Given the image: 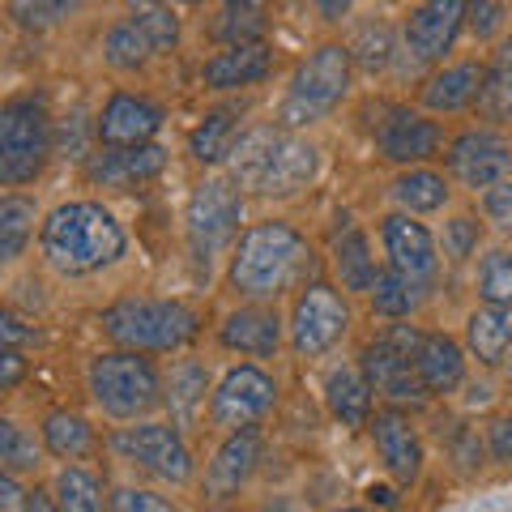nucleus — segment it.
I'll use <instances>...</instances> for the list:
<instances>
[{"instance_id": "nucleus-1", "label": "nucleus", "mask_w": 512, "mask_h": 512, "mask_svg": "<svg viewBox=\"0 0 512 512\" xmlns=\"http://www.w3.org/2000/svg\"><path fill=\"white\" fill-rule=\"evenodd\" d=\"M316 175V146L291 128L256 124L231 150V180L261 197H291Z\"/></svg>"}, {"instance_id": "nucleus-2", "label": "nucleus", "mask_w": 512, "mask_h": 512, "mask_svg": "<svg viewBox=\"0 0 512 512\" xmlns=\"http://www.w3.org/2000/svg\"><path fill=\"white\" fill-rule=\"evenodd\" d=\"M43 256L64 278L107 269L124 256V227L94 201H69L43 222Z\"/></svg>"}, {"instance_id": "nucleus-3", "label": "nucleus", "mask_w": 512, "mask_h": 512, "mask_svg": "<svg viewBox=\"0 0 512 512\" xmlns=\"http://www.w3.org/2000/svg\"><path fill=\"white\" fill-rule=\"evenodd\" d=\"M308 265V244L291 222H256L231 252V286L244 299H278Z\"/></svg>"}, {"instance_id": "nucleus-4", "label": "nucleus", "mask_w": 512, "mask_h": 512, "mask_svg": "<svg viewBox=\"0 0 512 512\" xmlns=\"http://www.w3.org/2000/svg\"><path fill=\"white\" fill-rule=\"evenodd\" d=\"M103 333L124 350H180L197 338V312L180 299H120L103 312Z\"/></svg>"}, {"instance_id": "nucleus-5", "label": "nucleus", "mask_w": 512, "mask_h": 512, "mask_svg": "<svg viewBox=\"0 0 512 512\" xmlns=\"http://www.w3.org/2000/svg\"><path fill=\"white\" fill-rule=\"evenodd\" d=\"M350 90V47L325 43L299 64V73L291 77V90L282 99V128H308L316 120H325L333 107L346 99Z\"/></svg>"}, {"instance_id": "nucleus-6", "label": "nucleus", "mask_w": 512, "mask_h": 512, "mask_svg": "<svg viewBox=\"0 0 512 512\" xmlns=\"http://www.w3.org/2000/svg\"><path fill=\"white\" fill-rule=\"evenodd\" d=\"M90 393L107 414L116 419H137L158 406V372L150 359H141V350H111L90 363Z\"/></svg>"}, {"instance_id": "nucleus-7", "label": "nucleus", "mask_w": 512, "mask_h": 512, "mask_svg": "<svg viewBox=\"0 0 512 512\" xmlns=\"http://www.w3.org/2000/svg\"><path fill=\"white\" fill-rule=\"evenodd\" d=\"M239 214H244V192L231 175H210L201 180L188 201V248L197 256V265L210 269L218 252L231 248L239 235Z\"/></svg>"}, {"instance_id": "nucleus-8", "label": "nucleus", "mask_w": 512, "mask_h": 512, "mask_svg": "<svg viewBox=\"0 0 512 512\" xmlns=\"http://www.w3.org/2000/svg\"><path fill=\"white\" fill-rule=\"evenodd\" d=\"M52 154V120L39 99H9L0 111V180L30 184Z\"/></svg>"}, {"instance_id": "nucleus-9", "label": "nucleus", "mask_w": 512, "mask_h": 512, "mask_svg": "<svg viewBox=\"0 0 512 512\" xmlns=\"http://www.w3.org/2000/svg\"><path fill=\"white\" fill-rule=\"evenodd\" d=\"M423 333L414 325H393L380 333L376 342L363 346V376L372 384V393L389 397V402H419L427 397L423 376L414 367V350H419Z\"/></svg>"}, {"instance_id": "nucleus-10", "label": "nucleus", "mask_w": 512, "mask_h": 512, "mask_svg": "<svg viewBox=\"0 0 512 512\" xmlns=\"http://www.w3.org/2000/svg\"><path fill=\"white\" fill-rule=\"evenodd\" d=\"M274 397H278L274 376H265L261 367H252V363L231 367V372L222 376V384L214 389L210 419L222 431H244L256 419H265L269 406H274Z\"/></svg>"}, {"instance_id": "nucleus-11", "label": "nucleus", "mask_w": 512, "mask_h": 512, "mask_svg": "<svg viewBox=\"0 0 512 512\" xmlns=\"http://www.w3.org/2000/svg\"><path fill=\"white\" fill-rule=\"evenodd\" d=\"M111 444H116L120 457H128L133 466L150 470L158 478H167V483H188V474H192V453L175 427H163V423L124 427Z\"/></svg>"}, {"instance_id": "nucleus-12", "label": "nucleus", "mask_w": 512, "mask_h": 512, "mask_svg": "<svg viewBox=\"0 0 512 512\" xmlns=\"http://www.w3.org/2000/svg\"><path fill=\"white\" fill-rule=\"evenodd\" d=\"M350 325V312L346 303L329 291V286H308L299 299H295V312H291V342L303 359H316L333 350L342 342V333Z\"/></svg>"}, {"instance_id": "nucleus-13", "label": "nucleus", "mask_w": 512, "mask_h": 512, "mask_svg": "<svg viewBox=\"0 0 512 512\" xmlns=\"http://www.w3.org/2000/svg\"><path fill=\"white\" fill-rule=\"evenodd\" d=\"M448 167L466 188H495L512 175V146L491 133V128H474V133H461L453 146H448Z\"/></svg>"}, {"instance_id": "nucleus-14", "label": "nucleus", "mask_w": 512, "mask_h": 512, "mask_svg": "<svg viewBox=\"0 0 512 512\" xmlns=\"http://www.w3.org/2000/svg\"><path fill=\"white\" fill-rule=\"evenodd\" d=\"M470 0H423L406 22V47L419 64H436L453 47L461 22H466Z\"/></svg>"}, {"instance_id": "nucleus-15", "label": "nucleus", "mask_w": 512, "mask_h": 512, "mask_svg": "<svg viewBox=\"0 0 512 512\" xmlns=\"http://www.w3.org/2000/svg\"><path fill=\"white\" fill-rule=\"evenodd\" d=\"M384 252H389V265L402 269V274L419 278V282H431L436 278V239H431V231L423 227V222H414L410 214H389L384 218Z\"/></svg>"}, {"instance_id": "nucleus-16", "label": "nucleus", "mask_w": 512, "mask_h": 512, "mask_svg": "<svg viewBox=\"0 0 512 512\" xmlns=\"http://www.w3.org/2000/svg\"><path fill=\"white\" fill-rule=\"evenodd\" d=\"M440 124L427 120V116H414V111H402V107H389V120L376 124V146L384 158L393 163H423L440 150Z\"/></svg>"}, {"instance_id": "nucleus-17", "label": "nucleus", "mask_w": 512, "mask_h": 512, "mask_svg": "<svg viewBox=\"0 0 512 512\" xmlns=\"http://www.w3.org/2000/svg\"><path fill=\"white\" fill-rule=\"evenodd\" d=\"M167 167V150L146 141V146H107L86 163L90 180L103 188H128L141 180H154L158 171Z\"/></svg>"}, {"instance_id": "nucleus-18", "label": "nucleus", "mask_w": 512, "mask_h": 512, "mask_svg": "<svg viewBox=\"0 0 512 512\" xmlns=\"http://www.w3.org/2000/svg\"><path fill=\"white\" fill-rule=\"evenodd\" d=\"M367 427H372V444H376L380 461L389 466V474L397 478V483L410 487L423 470V444H419V436H414L410 419L397 414V410H380Z\"/></svg>"}, {"instance_id": "nucleus-19", "label": "nucleus", "mask_w": 512, "mask_h": 512, "mask_svg": "<svg viewBox=\"0 0 512 512\" xmlns=\"http://www.w3.org/2000/svg\"><path fill=\"white\" fill-rule=\"evenodd\" d=\"M256 461H261V436H256V427L231 431L227 444L214 453L210 470H205V495H210V500H231L252 478Z\"/></svg>"}, {"instance_id": "nucleus-20", "label": "nucleus", "mask_w": 512, "mask_h": 512, "mask_svg": "<svg viewBox=\"0 0 512 512\" xmlns=\"http://www.w3.org/2000/svg\"><path fill=\"white\" fill-rule=\"evenodd\" d=\"M158 128H163V111L137 94H111L99 116L103 146H146Z\"/></svg>"}, {"instance_id": "nucleus-21", "label": "nucleus", "mask_w": 512, "mask_h": 512, "mask_svg": "<svg viewBox=\"0 0 512 512\" xmlns=\"http://www.w3.org/2000/svg\"><path fill=\"white\" fill-rule=\"evenodd\" d=\"M269 69H274V47L269 43H235L214 60H205L201 82L210 90H239V86L265 82Z\"/></svg>"}, {"instance_id": "nucleus-22", "label": "nucleus", "mask_w": 512, "mask_h": 512, "mask_svg": "<svg viewBox=\"0 0 512 512\" xmlns=\"http://www.w3.org/2000/svg\"><path fill=\"white\" fill-rule=\"evenodd\" d=\"M414 367L423 376V389L436 397L453 393L466 380V359H461V346L448 333H423L419 350H414Z\"/></svg>"}, {"instance_id": "nucleus-23", "label": "nucleus", "mask_w": 512, "mask_h": 512, "mask_svg": "<svg viewBox=\"0 0 512 512\" xmlns=\"http://www.w3.org/2000/svg\"><path fill=\"white\" fill-rule=\"evenodd\" d=\"M222 346L239 350V355H274L278 338H282V325H278V312L269 308H239L222 320Z\"/></svg>"}, {"instance_id": "nucleus-24", "label": "nucleus", "mask_w": 512, "mask_h": 512, "mask_svg": "<svg viewBox=\"0 0 512 512\" xmlns=\"http://www.w3.org/2000/svg\"><path fill=\"white\" fill-rule=\"evenodd\" d=\"M483 82H487V64H478V60L448 64L444 73H436L427 82L423 103L431 111H461V107H470L478 94H483Z\"/></svg>"}, {"instance_id": "nucleus-25", "label": "nucleus", "mask_w": 512, "mask_h": 512, "mask_svg": "<svg viewBox=\"0 0 512 512\" xmlns=\"http://www.w3.org/2000/svg\"><path fill=\"white\" fill-rule=\"evenodd\" d=\"M325 397H329L333 419L342 427H363L372 419V384H367V376L359 367H350V363L333 367L329 380H325Z\"/></svg>"}, {"instance_id": "nucleus-26", "label": "nucleus", "mask_w": 512, "mask_h": 512, "mask_svg": "<svg viewBox=\"0 0 512 512\" xmlns=\"http://www.w3.org/2000/svg\"><path fill=\"white\" fill-rule=\"evenodd\" d=\"M466 342L478 355V363H504V355L512 350V308L487 303L483 312H474L466 325Z\"/></svg>"}, {"instance_id": "nucleus-27", "label": "nucleus", "mask_w": 512, "mask_h": 512, "mask_svg": "<svg viewBox=\"0 0 512 512\" xmlns=\"http://www.w3.org/2000/svg\"><path fill=\"white\" fill-rule=\"evenodd\" d=\"M205 389H210V372L201 363H175L171 367V380H167V406H171V419L175 427H192L197 414L205 406Z\"/></svg>"}, {"instance_id": "nucleus-28", "label": "nucleus", "mask_w": 512, "mask_h": 512, "mask_svg": "<svg viewBox=\"0 0 512 512\" xmlns=\"http://www.w3.org/2000/svg\"><path fill=\"white\" fill-rule=\"evenodd\" d=\"M333 269H338L346 291H372L380 269L372 261V252H367V239L359 227H346L338 239H333Z\"/></svg>"}, {"instance_id": "nucleus-29", "label": "nucleus", "mask_w": 512, "mask_h": 512, "mask_svg": "<svg viewBox=\"0 0 512 512\" xmlns=\"http://www.w3.org/2000/svg\"><path fill=\"white\" fill-rule=\"evenodd\" d=\"M423 286L427 282H419V278H410V274H402V269H380L376 274V282H372V308L380 312V316H410L414 308L423 303Z\"/></svg>"}, {"instance_id": "nucleus-30", "label": "nucleus", "mask_w": 512, "mask_h": 512, "mask_svg": "<svg viewBox=\"0 0 512 512\" xmlns=\"http://www.w3.org/2000/svg\"><path fill=\"white\" fill-rule=\"evenodd\" d=\"M128 22L150 39L154 52H171L180 43V18L167 0H128Z\"/></svg>"}, {"instance_id": "nucleus-31", "label": "nucleus", "mask_w": 512, "mask_h": 512, "mask_svg": "<svg viewBox=\"0 0 512 512\" xmlns=\"http://www.w3.org/2000/svg\"><path fill=\"white\" fill-rule=\"evenodd\" d=\"M188 150L197 163H222L235 150V120L227 111H210L197 128L188 133Z\"/></svg>"}, {"instance_id": "nucleus-32", "label": "nucleus", "mask_w": 512, "mask_h": 512, "mask_svg": "<svg viewBox=\"0 0 512 512\" xmlns=\"http://www.w3.org/2000/svg\"><path fill=\"white\" fill-rule=\"evenodd\" d=\"M150 56H158V52H154L150 39L141 35V30H137L133 22H128V18L107 30V39H103V60L111 64V69H120V73H137Z\"/></svg>"}, {"instance_id": "nucleus-33", "label": "nucleus", "mask_w": 512, "mask_h": 512, "mask_svg": "<svg viewBox=\"0 0 512 512\" xmlns=\"http://www.w3.org/2000/svg\"><path fill=\"white\" fill-rule=\"evenodd\" d=\"M393 197L402 201L410 214H431V210H440V205L448 201V184H444V175L419 167V171L397 175V180H393Z\"/></svg>"}, {"instance_id": "nucleus-34", "label": "nucleus", "mask_w": 512, "mask_h": 512, "mask_svg": "<svg viewBox=\"0 0 512 512\" xmlns=\"http://www.w3.org/2000/svg\"><path fill=\"white\" fill-rule=\"evenodd\" d=\"M478 103H483L487 116H495V120H508L512 116V39H504L500 47H495Z\"/></svg>"}, {"instance_id": "nucleus-35", "label": "nucleus", "mask_w": 512, "mask_h": 512, "mask_svg": "<svg viewBox=\"0 0 512 512\" xmlns=\"http://www.w3.org/2000/svg\"><path fill=\"white\" fill-rule=\"evenodd\" d=\"M30 231H35V201L26 197L0 201V261H18Z\"/></svg>"}, {"instance_id": "nucleus-36", "label": "nucleus", "mask_w": 512, "mask_h": 512, "mask_svg": "<svg viewBox=\"0 0 512 512\" xmlns=\"http://www.w3.org/2000/svg\"><path fill=\"white\" fill-rule=\"evenodd\" d=\"M43 444L52 448L56 457H82L90 448V427L82 414L56 410V414H47V423H43Z\"/></svg>"}, {"instance_id": "nucleus-37", "label": "nucleus", "mask_w": 512, "mask_h": 512, "mask_svg": "<svg viewBox=\"0 0 512 512\" xmlns=\"http://www.w3.org/2000/svg\"><path fill=\"white\" fill-rule=\"evenodd\" d=\"M478 295L495 308H512V252L508 248H495L483 256L478 265Z\"/></svg>"}, {"instance_id": "nucleus-38", "label": "nucleus", "mask_w": 512, "mask_h": 512, "mask_svg": "<svg viewBox=\"0 0 512 512\" xmlns=\"http://www.w3.org/2000/svg\"><path fill=\"white\" fill-rule=\"evenodd\" d=\"M56 495H60V508L64 512H103L99 483H94L86 470H77V466L56 474Z\"/></svg>"}, {"instance_id": "nucleus-39", "label": "nucleus", "mask_w": 512, "mask_h": 512, "mask_svg": "<svg viewBox=\"0 0 512 512\" xmlns=\"http://www.w3.org/2000/svg\"><path fill=\"white\" fill-rule=\"evenodd\" d=\"M82 0H9V18L22 30H52L64 22Z\"/></svg>"}, {"instance_id": "nucleus-40", "label": "nucleus", "mask_w": 512, "mask_h": 512, "mask_svg": "<svg viewBox=\"0 0 512 512\" xmlns=\"http://www.w3.org/2000/svg\"><path fill=\"white\" fill-rule=\"evenodd\" d=\"M0 461H5V474H26L39 466V444L35 436H26V431L5 419L0 423Z\"/></svg>"}, {"instance_id": "nucleus-41", "label": "nucleus", "mask_w": 512, "mask_h": 512, "mask_svg": "<svg viewBox=\"0 0 512 512\" xmlns=\"http://www.w3.org/2000/svg\"><path fill=\"white\" fill-rule=\"evenodd\" d=\"M265 9H222V18L214 22V39L227 47L235 43H265Z\"/></svg>"}, {"instance_id": "nucleus-42", "label": "nucleus", "mask_w": 512, "mask_h": 512, "mask_svg": "<svg viewBox=\"0 0 512 512\" xmlns=\"http://www.w3.org/2000/svg\"><path fill=\"white\" fill-rule=\"evenodd\" d=\"M111 512H175L163 495L154 491H137V487H120L111 495Z\"/></svg>"}, {"instance_id": "nucleus-43", "label": "nucleus", "mask_w": 512, "mask_h": 512, "mask_svg": "<svg viewBox=\"0 0 512 512\" xmlns=\"http://www.w3.org/2000/svg\"><path fill=\"white\" fill-rule=\"evenodd\" d=\"M466 22H470V30L478 39H491L495 30H500V22H504V0H470Z\"/></svg>"}, {"instance_id": "nucleus-44", "label": "nucleus", "mask_w": 512, "mask_h": 512, "mask_svg": "<svg viewBox=\"0 0 512 512\" xmlns=\"http://www.w3.org/2000/svg\"><path fill=\"white\" fill-rule=\"evenodd\" d=\"M478 244V222L474 218H453L444 231V252L453 256V261H466Z\"/></svg>"}, {"instance_id": "nucleus-45", "label": "nucleus", "mask_w": 512, "mask_h": 512, "mask_svg": "<svg viewBox=\"0 0 512 512\" xmlns=\"http://www.w3.org/2000/svg\"><path fill=\"white\" fill-rule=\"evenodd\" d=\"M453 461H457L461 474H478V470H483V444H478V431H470V427L457 431V436H453Z\"/></svg>"}, {"instance_id": "nucleus-46", "label": "nucleus", "mask_w": 512, "mask_h": 512, "mask_svg": "<svg viewBox=\"0 0 512 512\" xmlns=\"http://www.w3.org/2000/svg\"><path fill=\"white\" fill-rule=\"evenodd\" d=\"M483 210H487V218H491V222H495V227H500L504 235H512V180H504V184L487 188Z\"/></svg>"}, {"instance_id": "nucleus-47", "label": "nucleus", "mask_w": 512, "mask_h": 512, "mask_svg": "<svg viewBox=\"0 0 512 512\" xmlns=\"http://www.w3.org/2000/svg\"><path fill=\"white\" fill-rule=\"evenodd\" d=\"M487 448H491V457L500 461V466H512V414H500V419H491V427H487Z\"/></svg>"}, {"instance_id": "nucleus-48", "label": "nucleus", "mask_w": 512, "mask_h": 512, "mask_svg": "<svg viewBox=\"0 0 512 512\" xmlns=\"http://www.w3.org/2000/svg\"><path fill=\"white\" fill-rule=\"evenodd\" d=\"M359 43H367L359 52V60L367 64V69H384V64H389V35H384V30H376V39H372V30H363Z\"/></svg>"}, {"instance_id": "nucleus-49", "label": "nucleus", "mask_w": 512, "mask_h": 512, "mask_svg": "<svg viewBox=\"0 0 512 512\" xmlns=\"http://www.w3.org/2000/svg\"><path fill=\"white\" fill-rule=\"evenodd\" d=\"M22 372H26V359H22V350L5 346V355H0V389H5V393H13V389H18V380H22Z\"/></svg>"}, {"instance_id": "nucleus-50", "label": "nucleus", "mask_w": 512, "mask_h": 512, "mask_svg": "<svg viewBox=\"0 0 512 512\" xmlns=\"http://www.w3.org/2000/svg\"><path fill=\"white\" fill-rule=\"evenodd\" d=\"M0 338H5V346L18 350L22 342H35L39 333H35V329H26L22 320H18V312H5V316H0Z\"/></svg>"}, {"instance_id": "nucleus-51", "label": "nucleus", "mask_w": 512, "mask_h": 512, "mask_svg": "<svg viewBox=\"0 0 512 512\" xmlns=\"http://www.w3.org/2000/svg\"><path fill=\"white\" fill-rule=\"evenodd\" d=\"M18 504H26V495L18 491V483H13V474L0 478V512H13Z\"/></svg>"}, {"instance_id": "nucleus-52", "label": "nucleus", "mask_w": 512, "mask_h": 512, "mask_svg": "<svg viewBox=\"0 0 512 512\" xmlns=\"http://www.w3.org/2000/svg\"><path fill=\"white\" fill-rule=\"evenodd\" d=\"M312 5H316V13H320L325 22H342L355 0H312Z\"/></svg>"}, {"instance_id": "nucleus-53", "label": "nucleus", "mask_w": 512, "mask_h": 512, "mask_svg": "<svg viewBox=\"0 0 512 512\" xmlns=\"http://www.w3.org/2000/svg\"><path fill=\"white\" fill-rule=\"evenodd\" d=\"M64 150H69V158H82V116L69 120V128H64Z\"/></svg>"}, {"instance_id": "nucleus-54", "label": "nucleus", "mask_w": 512, "mask_h": 512, "mask_svg": "<svg viewBox=\"0 0 512 512\" xmlns=\"http://www.w3.org/2000/svg\"><path fill=\"white\" fill-rule=\"evenodd\" d=\"M22 508H26V512H64L47 491H26V504H22Z\"/></svg>"}, {"instance_id": "nucleus-55", "label": "nucleus", "mask_w": 512, "mask_h": 512, "mask_svg": "<svg viewBox=\"0 0 512 512\" xmlns=\"http://www.w3.org/2000/svg\"><path fill=\"white\" fill-rule=\"evenodd\" d=\"M367 500L380 504V508H397V495L389 487H367Z\"/></svg>"}, {"instance_id": "nucleus-56", "label": "nucleus", "mask_w": 512, "mask_h": 512, "mask_svg": "<svg viewBox=\"0 0 512 512\" xmlns=\"http://www.w3.org/2000/svg\"><path fill=\"white\" fill-rule=\"evenodd\" d=\"M227 9H265V0H222Z\"/></svg>"}, {"instance_id": "nucleus-57", "label": "nucleus", "mask_w": 512, "mask_h": 512, "mask_svg": "<svg viewBox=\"0 0 512 512\" xmlns=\"http://www.w3.org/2000/svg\"><path fill=\"white\" fill-rule=\"evenodd\" d=\"M504 376H508V384H512V350L504 355Z\"/></svg>"}, {"instance_id": "nucleus-58", "label": "nucleus", "mask_w": 512, "mask_h": 512, "mask_svg": "<svg viewBox=\"0 0 512 512\" xmlns=\"http://www.w3.org/2000/svg\"><path fill=\"white\" fill-rule=\"evenodd\" d=\"M338 512H372V508H338Z\"/></svg>"}, {"instance_id": "nucleus-59", "label": "nucleus", "mask_w": 512, "mask_h": 512, "mask_svg": "<svg viewBox=\"0 0 512 512\" xmlns=\"http://www.w3.org/2000/svg\"><path fill=\"white\" fill-rule=\"evenodd\" d=\"M188 5H197V0H188Z\"/></svg>"}]
</instances>
